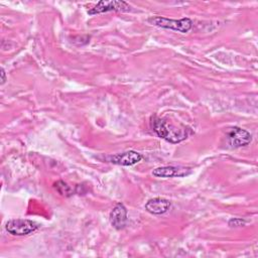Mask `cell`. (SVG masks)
<instances>
[{
	"instance_id": "30bf717a",
	"label": "cell",
	"mask_w": 258,
	"mask_h": 258,
	"mask_svg": "<svg viewBox=\"0 0 258 258\" xmlns=\"http://www.w3.org/2000/svg\"><path fill=\"white\" fill-rule=\"evenodd\" d=\"M53 187L56 189V191L59 195L64 196V197H71L74 194L73 188L68 183H66L63 180H57L56 182H54Z\"/></svg>"
},
{
	"instance_id": "5b68a950",
	"label": "cell",
	"mask_w": 258,
	"mask_h": 258,
	"mask_svg": "<svg viewBox=\"0 0 258 258\" xmlns=\"http://www.w3.org/2000/svg\"><path fill=\"white\" fill-rule=\"evenodd\" d=\"M252 136L250 132L240 127H233L228 133V142L233 148H238L250 144Z\"/></svg>"
},
{
	"instance_id": "7c38bea8",
	"label": "cell",
	"mask_w": 258,
	"mask_h": 258,
	"mask_svg": "<svg viewBox=\"0 0 258 258\" xmlns=\"http://www.w3.org/2000/svg\"><path fill=\"white\" fill-rule=\"evenodd\" d=\"M6 82V74L3 68H1V85H3Z\"/></svg>"
},
{
	"instance_id": "8992f818",
	"label": "cell",
	"mask_w": 258,
	"mask_h": 258,
	"mask_svg": "<svg viewBox=\"0 0 258 258\" xmlns=\"http://www.w3.org/2000/svg\"><path fill=\"white\" fill-rule=\"evenodd\" d=\"M191 172V169L188 167H182V166H172V165H166V166H160L156 167L152 170V175L155 177H182L185 175H188Z\"/></svg>"
},
{
	"instance_id": "9c48e42d",
	"label": "cell",
	"mask_w": 258,
	"mask_h": 258,
	"mask_svg": "<svg viewBox=\"0 0 258 258\" xmlns=\"http://www.w3.org/2000/svg\"><path fill=\"white\" fill-rule=\"evenodd\" d=\"M171 207V203L164 198H153L145 204V210L152 215H162Z\"/></svg>"
},
{
	"instance_id": "277c9868",
	"label": "cell",
	"mask_w": 258,
	"mask_h": 258,
	"mask_svg": "<svg viewBox=\"0 0 258 258\" xmlns=\"http://www.w3.org/2000/svg\"><path fill=\"white\" fill-rule=\"evenodd\" d=\"M130 10V5L125 1L111 0V1H99L95 6L88 10L89 15L100 14L109 11H118V12H127Z\"/></svg>"
},
{
	"instance_id": "3957f363",
	"label": "cell",
	"mask_w": 258,
	"mask_h": 258,
	"mask_svg": "<svg viewBox=\"0 0 258 258\" xmlns=\"http://www.w3.org/2000/svg\"><path fill=\"white\" fill-rule=\"evenodd\" d=\"M6 231L13 236H26L38 229V225L28 219H12L5 225Z\"/></svg>"
},
{
	"instance_id": "8fae6325",
	"label": "cell",
	"mask_w": 258,
	"mask_h": 258,
	"mask_svg": "<svg viewBox=\"0 0 258 258\" xmlns=\"http://www.w3.org/2000/svg\"><path fill=\"white\" fill-rule=\"evenodd\" d=\"M246 224V221L244 219H241V218H232L229 222H228V225L231 227V228H237V227H242V226H245Z\"/></svg>"
},
{
	"instance_id": "52a82bcc",
	"label": "cell",
	"mask_w": 258,
	"mask_h": 258,
	"mask_svg": "<svg viewBox=\"0 0 258 258\" xmlns=\"http://www.w3.org/2000/svg\"><path fill=\"white\" fill-rule=\"evenodd\" d=\"M142 155L135 150H128L122 153H118L109 157V161L123 166H131L141 161Z\"/></svg>"
},
{
	"instance_id": "6da1fadb",
	"label": "cell",
	"mask_w": 258,
	"mask_h": 258,
	"mask_svg": "<svg viewBox=\"0 0 258 258\" xmlns=\"http://www.w3.org/2000/svg\"><path fill=\"white\" fill-rule=\"evenodd\" d=\"M151 126L152 130L159 138H162L172 144L185 140L192 133L189 127L184 125L177 127L174 124L156 116L152 117Z\"/></svg>"
},
{
	"instance_id": "7a4b0ae2",
	"label": "cell",
	"mask_w": 258,
	"mask_h": 258,
	"mask_svg": "<svg viewBox=\"0 0 258 258\" xmlns=\"http://www.w3.org/2000/svg\"><path fill=\"white\" fill-rule=\"evenodd\" d=\"M148 22L152 25L175 30L180 33H186L192 27V21L187 17L177 20V19H171V18H166L162 16H153L148 18Z\"/></svg>"
},
{
	"instance_id": "ba28073f",
	"label": "cell",
	"mask_w": 258,
	"mask_h": 258,
	"mask_svg": "<svg viewBox=\"0 0 258 258\" xmlns=\"http://www.w3.org/2000/svg\"><path fill=\"white\" fill-rule=\"evenodd\" d=\"M110 223L117 230L125 228L127 224V209L123 204L117 203L114 206L110 212Z\"/></svg>"
}]
</instances>
